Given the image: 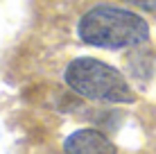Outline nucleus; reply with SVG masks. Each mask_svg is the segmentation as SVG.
Returning <instances> with one entry per match:
<instances>
[{"label": "nucleus", "mask_w": 156, "mask_h": 154, "mask_svg": "<svg viewBox=\"0 0 156 154\" xmlns=\"http://www.w3.org/2000/svg\"><path fill=\"white\" fill-rule=\"evenodd\" d=\"M127 2H131L133 7H138V9H145V12H154L156 14V0H127Z\"/></svg>", "instance_id": "4"}, {"label": "nucleus", "mask_w": 156, "mask_h": 154, "mask_svg": "<svg viewBox=\"0 0 156 154\" xmlns=\"http://www.w3.org/2000/svg\"><path fill=\"white\" fill-rule=\"evenodd\" d=\"M66 154H118L113 141L98 129H77L63 141Z\"/></svg>", "instance_id": "3"}, {"label": "nucleus", "mask_w": 156, "mask_h": 154, "mask_svg": "<svg viewBox=\"0 0 156 154\" xmlns=\"http://www.w3.org/2000/svg\"><path fill=\"white\" fill-rule=\"evenodd\" d=\"M77 32L84 43L106 50L140 45L149 39V25L143 16L113 5H98L88 9L79 18Z\"/></svg>", "instance_id": "1"}, {"label": "nucleus", "mask_w": 156, "mask_h": 154, "mask_svg": "<svg viewBox=\"0 0 156 154\" xmlns=\"http://www.w3.org/2000/svg\"><path fill=\"white\" fill-rule=\"evenodd\" d=\"M63 79L70 86V91L88 100L113 102V104H129L136 100L125 75L120 70H115L113 66L100 59H93V57L73 59L66 66Z\"/></svg>", "instance_id": "2"}]
</instances>
